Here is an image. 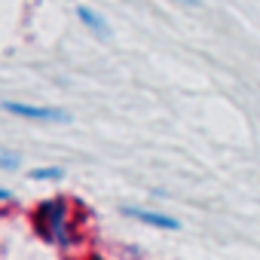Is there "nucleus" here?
Returning <instances> with one entry per match:
<instances>
[{"instance_id": "20e7f679", "label": "nucleus", "mask_w": 260, "mask_h": 260, "mask_svg": "<svg viewBox=\"0 0 260 260\" xmlns=\"http://www.w3.org/2000/svg\"><path fill=\"white\" fill-rule=\"evenodd\" d=\"M77 19H80L92 34H98L101 40H110V25H107V22H104L92 7H77Z\"/></svg>"}, {"instance_id": "39448f33", "label": "nucleus", "mask_w": 260, "mask_h": 260, "mask_svg": "<svg viewBox=\"0 0 260 260\" xmlns=\"http://www.w3.org/2000/svg\"><path fill=\"white\" fill-rule=\"evenodd\" d=\"M28 178H31V181H61V178H64V169H58V166H43V169H31Z\"/></svg>"}, {"instance_id": "7ed1b4c3", "label": "nucleus", "mask_w": 260, "mask_h": 260, "mask_svg": "<svg viewBox=\"0 0 260 260\" xmlns=\"http://www.w3.org/2000/svg\"><path fill=\"white\" fill-rule=\"evenodd\" d=\"M122 214L135 217V220H141V223H147V226H156V230H172V233H175V230L181 226L172 214H159V211H147V208H132V205H125Z\"/></svg>"}, {"instance_id": "f03ea898", "label": "nucleus", "mask_w": 260, "mask_h": 260, "mask_svg": "<svg viewBox=\"0 0 260 260\" xmlns=\"http://www.w3.org/2000/svg\"><path fill=\"white\" fill-rule=\"evenodd\" d=\"M4 110L13 116L25 119H40V122H68L71 113L61 107H43V104H22V101H4Z\"/></svg>"}, {"instance_id": "0eeeda50", "label": "nucleus", "mask_w": 260, "mask_h": 260, "mask_svg": "<svg viewBox=\"0 0 260 260\" xmlns=\"http://www.w3.org/2000/svg\"><path fill=\"white\" fill-rule=\"evenodd\" d=\"M0 202H4V205H10V202H13V193H10L7 187H0Z\"/></svg>"}, {"instance_id": "f257e3e1", "label": "nucleus", "mask_w": 260, "mask_h": 260, "mask_svg": "<svg viewBox=\"0 0 260 260\" xmlns=\"http://www.w3.org/2000/svg\"><path fill=\"white\" fill-rule=\"evenodd\" d=\"M34 230L43 242H52L55 248L68 251L77 242L74 223H71V205L64 199H46L34 208Z\"/></svg>"}, {"instance_id": "423d86ee", "label": "nucleus", "mask_w": 260, "mask_h": 260, "mask_svg": "<svg viewBox=\"0 0 260 260\" xmlns=\"http://www.w3.org/2000/svg\"><path fill=\"white\" fill-rule=\"evenodd\" d=\"M16 166H19V153H13V150H0V169L13 172Z\"/></svg>"}, {"instance_id": "6e6552de", "label": "nucleus", "mask_w": 260, "mask_h": 260, "mask_svg": "<svg viewBox=\"0 0 260 260\" xmlns=\"http://www.w3.org/2000/svg\"><path fill=\"white\" fill-rule=\"evenodd\" d=\"M181 4H193V0H181Z\"/></svg>"}]
</instances>
